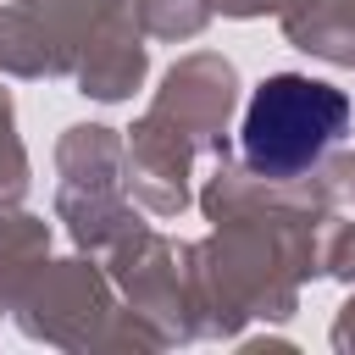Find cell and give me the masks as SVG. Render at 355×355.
<instances>
[{
    "label": "cell",
    "instance_id": "cell-1",
    "mask_svg": "<svg viewBox=\"0 0 355 355\" xmlns=\"http://www.w3.org/2000/svg\"><path fill=\"white\" fill-rule=\"evenodd\" d=\"M349 128V100L344 89L305 78V72H277L250 94L244 111V161L266 178H294L316 166Z\"/></svg>",
    "mask_w": 355,
    "mask_h": 355
}]
</instances>
